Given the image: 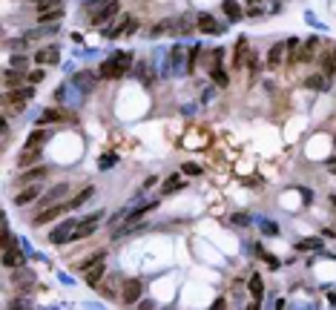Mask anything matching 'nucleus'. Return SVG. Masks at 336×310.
<instances>
[{
  "instance_id": "obj_18",
  "label": "nucleus",
  "mask_w": 336,
  "mask_h": 310,
  "mask_svg": "<svg viewBox=\"0 0 336 310\" xmlns=\"http://www.w3.org/2000/svg\"><path fill=\"white\" fill-rule=\"evenodd\" d=\"M35 198H40V187H37V184H29V187H23L20 193L14 195V204H17V207H26V204H32Z\"/></svg>"
},
{
  "instance_id": "obj_16",
  "label": "nucleus",
  "mask_w": 336,
  "mask_h": 310,
  "mask_svg": "<svg viewBox=\"0 0 336 310\" xmlns=\"http://www.w3.org/2000/svg\"><path fill=\"white\" fill-rule=\"evenodd\" d=\"M60 121H66V109H60V106H49V109H43L40 112V118H37V124H60Z\"/></svg>"
},
{
  "instance_id": "obj_32",
  "label": "nucleus",
  "mask_w": 336,
  "mask_h": 310,
  "mask_svg": "<svg viewBox=\"0 0 336 310\" xmlns=\"http://www.w3.org/2000/svg\"><path fill=\"white\" fill-rule=\"evenodd\" d=\"M296 250H322V239H305L296 244Z\"/></svg>"
},
{
  "instance_id": "obj_42",
  "label": "nucleus",
  "mask_w": 336,
  "mask_h": 310,
  "mask_svg": "<svg viewBox=\"0 0 336 310\" xmlns=\"http://www.w3.org/2000/svg\"><path fill=\"white\" fill-rule=\"evenodd\" d=\"M138 308H141V310H150V308H155V302H150V299H144V302H138Z\"/></svg>"
},
{
  "instance_id": "obj_7",
  "label": "nucleus",
  "mask_w": 336,
  "mask_h": 310,
  "mask_svg": "<svg viewBox=\"0 0 336 310\" xmlns=\"http://www.w3.org/2000/svg\"><path fill=\"white\" fill-rule=\"evenodd\" d=\"M319 66H322L325 75L336 78V43H328V46H325L322 57H319Z\"/></svg>"
},
{
  "instance_id": "obj_29",
  "label": "nucleus",
  "mask_w": 336,
  "mask_h": 310,
  "mask_svg": "<svg viewBox=\"0 0 336 310\" xmlns=\"http://www.w3.org/2000/svg\"><path fill=\"white\" fill-rule=\"evenodd\" d=\"M247 285H250V293H253V299H256V302H262V296H265V285H262V276H259V273H253V276H250V282H247Z\"/></svg>"
},
{
  "instance_id": "obj_40",
  "label": "nucleus",
  "mask_w": 336,
  "mask_h": 310,
  "mask_svg": "<svg viewBox=\"0 0 336 310\" xmlns=\"http://www.w3.org/2000/svg\"><path fill=\"white\" fill-rule=\"evenodd\" d=\"M233 224H250V216H233Z\"/></svg>"
},
{
  "instance_id": "obj_39",
  "label": "nucleus",
  "mask_w": 336,
  "mask_h": 310,
  "mask_svg": "<svg viewBox=\"0 0 336 310\" xmlns=\"http://www.w3.org/2000/svg\"><path fill=\"white\" fill-rule=\"evenodd\" d=\"M181 172H184V175H201V167H198V164H184Z\"/></svg>"
},
{
  "instance_id": "obj_23",
  "label": "nucleus",
  "mask_w": 336,
  "mask_h": 310,
  "mask_svg": "<svg viewBox=\"0 0 336 310\" xmlns=\"http://www.w3.org/2000/svg\"><path fill=\"white\" fill-rule=\"evenodd\" d=\"M37 161H40V147H26L17 155V167H29V164H37Z\"/></svg>"
},
{
  "instance_id": "obj_17",
  "label": "nucleus",
  "mask_w": 336,
  "mask_h": 310,
  "mask_svg": "<svg viewBox=\"0 0 336 310\" xmlns=\"http://www.w3.org/2000/svg\"><path fill=\"white\" fill-rule=\"evenodd\" d=\"M23 80H29V75H26L23 69L9 66L6 69V75H3V86H6V89H14V86H20Z\"/></svg>"
},
{
  "instance_id": "obj_14",
  "label": "nucleus",
  "mask_w": 336,
  "mask_h": 310,
  "mask_svg": "<svg viewBox=\"0 0 336 310\" xmlns=\"http://www.w3.org/2000/svg\"><path fill=\"white\" fill-rule=\"evenodd\" d=\"M285 55H288V43H273L270 49H267V66L279 69L282 66V60H285Z\"/></svg>"
},
{
  "instance_id": "obj_12",
  "label": "nucleus",
  "mask_w": 336,
  "mask_h": 310,
  "mask_svg": "<svg viewBox=\"0 0 336 310\" xmlns=\"http://www.w3.org/2000/svg\"><path fill=\"white\" fill-rule=\"evenodd\" d=\"M46 175H49V170H46V167H32V170L20 172V178H17V184H20V187H29V184L43 181Z\"/></svg>"
},
{
  "instance_id": "obj_44",
  "label": "nucleus",
  "mask_w": 336,
  "mask_h": 310,
  "mask_svg": "<svg viewBox=\"0 0 336 310\" xmlns=\"http://www.w3.org/2000/svg\"><path fill=\"white\" fill-rule=\"evenodd\" d=\"M83 3H86V6H92V3H101V0H83Z\"/></svg>"
},
{
  "instance_id": "obj_34",
  "label": "nucleus",
  "mask_w": 336,
  "mask_h": 310,
  "mask_svg": "<svg viewBox=\"0 0 336 310\" xmlns=\"http://www.w3.org/2000/svg\"><path fill=\"white\" fill-rule=\"evenodd\" d=\"M193 32V26L187 20H175V29H173V34H178V37H187V34Z\"/></svg>"
},
{
  "instance_id": "obj_26",
  "label": "nucleus",
  "mask_w": 336,
  "mask_h": 310,
  "mask_svg": "<svg viewBox=\"0 0 336 310\" xmlns=\"http://www.w3.org/2000/svg\"><path fill=\"white\" fill-rule=\"evenodd\" d=\"M63 17V9H49V11H37V23L49 26V23H58Z\"/></svg>"
},
{
  "instance_id": "obj_11",
  "label": "nucleus",
  "mask_w": 336,
  "mask_h": 310,
  "mask_svg": "<svg viewBox=\"0 0 336 310\" xmlns=\"http://www.w3.org/2000/svg\"><path fill=\"white\" fill-rule=\"evenodd\" d=\"M104 273H106V262H104V256H101L98 262H92L89 267H86V285L98 287L101 285V279H104Z\"/></svg>"
},
{
  "instance_id": "obj_25",
  "label": "nucleus",
  "mask_w": 336,
  "mask_h": 310,
  "mask_svg": "<svg viewBox=\"0 0 336 310\" xmlns=\"http://www.w3.org/2000/svg\"><path fill=\"white\" fill-rule=\"evenodd\" d=\"M331 75H325V72H316V75H311V78L305 80V83H308V89H319V92H325L328 89V86H331Z\"/></svg>"
},
{
  "instance_id": "obj_35",
  "label": "nucleus",
  "mask_w": 336,
  "mask_h": 310,
  "mask_svg": "<svg viewBox=\"0 0 336 310\" xmlns=\"http://www.w3.org/2000/svg\"><path fill=\"white\" fill-rule=\"evenodd\" d=\"M213 80H216L219 86H227V83H230V78L224 75V69H221V66H213Z\"/></svg>"
},
{
  "instance_id": "obj_5",
  "label": "nucleus",
  "mask_w": 336,
  "mask_h": 310,
  "mask_svg": "<svg viewBox=\"0 0 336 310\" xmlns=\"http://www.w3.org/2000/svg\"><path fill=\"white\" fill-rule=\"evenodd\" d=\"M78 227V221L75 218H66V221H60L58 227L52 230V236H49V241L52 244H66V241L72 239V230Z\"/></svg>"
},
{
  "instance_id": "obj_38",
  "label": "nucleus",
  "mask_w": 336,
  "mask_h": 310,
  "mask_svg": "<svg viewBox=\"0 0 336 310\" xmlns=\"http://www.w3.org/2000/svg\"><path fill=\"white\" fill-rule=\"evenodd\" d=\"M26 63H29V57L26 55H12V66L14 69H26Z\"/></svg>"
},
{
  "instance_id": "obj_33",
  "label": "nucleus",
  "mask_w": 336,
  "mask_h": 310,
  "mask_svg": "<svg viewBox=\"0 0 336 310\" xmlns=\"http://www.w3.org/2000/svg\"><path fill=\"white\" fill-rule=\"evenodd\" d=\"M46 80V66H37V69H32L29 72V83L35 86V83H43Z\"/></svg>"
},
{
  "instance_id": "obj_31",
  "label": "nucleus",
  "mask_w": 336,
  "mask_h": 310,
  "mask_svg": "<svg viewBox=\"0 0 336 310\" xmlns=\"http://www.w3.org/2000/svg\"><path fill=\"white\" fill-rule=\"evenodd\" d=\"M201 52H204L201 46H193V49H190V55H187V75L196 72V63H198V55H201Z\"/></svg>"
},
{
  "instance_id": "obj_2",
  "label": "nucleus",
  "mask_w": 336,
  "mask_h": 310,
  "mask_svg": "<svg viewBox=\"0 0 336 310\" xmlns=\"http://www.w3.org/2000/svg\"><path fill=\"white\" fill-rule=\"evenodd\" d=\"M115 14H121V3L118 0H101V3H92L89 6V23L92 26H104Z\"/></svg>"
},
{
  "instance_id": "obj_10",
  "label": "nucleus",
  "mask_w": 336,
  "mask_h": 310,
  "mask_svg": "<svg viewBox=\"0 0 336 310\" xmlns=\"http://www.w3.org/2000/svg\"><path fill=\"white\" fill-rule=\"evenodd\" d=\"M279 0H247V11H250V17H259V14H265V11H279Z\"/></svg>"
},
{
  "instance_id": "obj_30",
  "label": "nucleus",
  "mask_w": 336,
  "mask_h": 310,
  "mask_svg": "<svg viewBox=\"0 0 336 310\" xmlns=\"http://www.w3.org/2000/svg\"><path fill=\"white\" fill-rule=\"evenodd\" d=\"M173 26H175V20L173 17H167V20H161V23H155L152 26V37H161V34H167V32H173Z\"/></svg>"
},
{
  "instance_id": "obj_19",
  "label": "nucleus",
  "mask_w": 336,
  "mask_h": 310,
  "mask_svg": "<svg viewBox=\"0 0 336 310\" xmlns=\"http://www.w3.org/2000/svg\"><path fill=\"white\" fill-rule=\"evenodd\" d=\"M98 78H101V75H95V72H78V75L72 78V86H78V89L86 95V92L95 86V80H98Z\"/></svg>"
},
{
  "instance_id": "obj_36",
  "label": "nucleus",
  "mask_w": 336,
  "mask_h": 310,
  "mask_svg": "<svg viewBox=\"0 0 336 310\" xmlns=\"http://www.w3.org/2000/svg\"><path fill=\"white\" fill-rule=\"evenodd\" d=\"M115 155H109V152H106V155H101V161H98V170H112V167H115Z\"/></svg>"
},
{
  "instance_id": "obj_3",
  "label": "nucleus",
  "mask_w": 336,
  "mask_h": 310,
  "mask_svg": "<svg viewBox=\"0 0 336 310\" xmlns=\"http://www.w3.org/2000/svg\"><path fill=\"white\" fill-rule=\"evenodd\" d=\"M104 218V210H98V213H89V216L78 221V227L72 230V239L69 241H81V239H89L95 230H98V221Z\"/></svg>"
},
{
  "instance_id": "obj_1",
  "label": "nucleus",
  "mask_w": 336,
  "mask_h": 310,
  "mask_svg": "<svg viewBox=\"0 0 336 310\" xmlns=\"http://www.w3.org/2000/svg\"><path fill=\"white\" fill-rule=\"evenodd\" d=\"M129 69H132V55L129 52H112V57H106L98 75L101 78H109V80H118V78H127Z\"/></svg>"
},
{
  "instance_id": "obj_4",
  "label": "nucleus",
  "mask_w": 336,
  "mask_h": 310,
  "mask_svg": "<svg viewBox=\"0 0 336 310\" xmlns=\"http://www.w3.org/2000/svg\"><path fill=\"white\" fill-rule=\"evenodd\" d=\"M141 293H144L141 279H127V282H124V290H121V302L132 308V305H138L141 302Z\"/></svg>"
},
{
  "instance_id": "obj_20",
  "label": "nucleus",
  "mask_w": 336,
  "mask_h": 310,
  "mask_svg": "<svg viewBox=\"0 0 336 310\" xmlns=\"http://www.w3.org/2000/svg\"><path fill=\"white\" fill-rule=\"evenodd\" d=\"M23 253H20V247H6V250H3V267H23Z\"/></svg>"
},
{
  "instance_id": "obj_27",
  "label": "nucleus",
  "mask_w": 336,
  "mask_h": 310,
  "mask_svg": "<svg viewBox=\"0 0 336 310\" xmlns=\"http://www.w3.org/2000/svg\"><path fill=\"white\" fill-rule=\"evenodd\" d=\"M92 195H95V187H92V184H89V187H83V190L75 195V198H69V210H78V207H81L86 198H92Z\"/></svg>"
},
{
  "instance_id": "obj_21",
  "label": "nucleus",
  "mask_w": 336,
  "mask_h": 310,
  "mask_svg": "<svg viewBox=\"0 0 336 310\" xmlns=\"http://www.w3.org/2000/svg\"><path fill=\"white\" fill-rule=\"evenodd\" d=\"M247 55H250V49H247V37H239V40H236V57H233V66L236 69H242L244 63H247Z\"/></svg>"
},
{
  "instance_id": "obj_9",
  "label": "nucleus",
  "mask_w": 336,
  "mask_h": 310,
  "mask_svg": "<svg viewBox=\"0 0 336 310\" xmlns=\"http://www.w3.org/2000/svg\"><path fill=\"white\" fill-rule=\"evenodd\" d=\"M196 26H198V32H204V34H219V32H224V26H221L213 14H207V11H201L198 14V20H196Z\"/></svg>"
},
{
  "instance_id": "obj_41",
  "label": "nucleus",
  "mask_w": 336,
  "mask_h": 310,
  "mask_svg": "<svg viewBox=\"0 0 336 310\" xmlns=\"http://www.w3.org/2000/svg\"><path fill=\"white\" fill-rule=\"evenodd\" d=\"M285 43H288L290 52H296V49H299V40H296V37H290V40H285Z\"/></svg>"
},
{
  "instance_id": "obj_28",
  "label": "nucleus",
  "mask_w": 336,
  "mask_h": 310,
  "mask_svg": "<svg viewBox=\"0 0 336 310\" xmlns=\"http://www.w3.org/2000/svg\"><path fill=\"white\" fill-rule=\"evenodd\" d=\"M46 141H49L46 129H35V132H29V138H26V147H43Z\"/></svg>"
},
{
  "instance_id": "obj_37",
  "label": "nucleus",
  "mask_w": 336,
  "mask_h": 310,
  "mask_svg": "<svg viewBox=\"0 0 336 310\" xmlns=\"http://www.w3.org/2000/svg\"><path fill=\"white\" fill-rule=\"evenodd\" d=\"M262 233H265V236H276L279 224H276V221H262Z\"/></svg>"
},
{
  "instance_id": "obj_43",
  "label": "nucleus",
  "mask_w": 336,
  "mask_h": 310,
  "mask_svg": "<svg viewBox=\"0 0 336 310\" xmlns=\"http://www.w3.org/2000/svg\"><path fill=\"white\" fill-rule=\"evenodd\" d=\"M210 308H216V310H221V308H227V302H224V299H216V302H213V305H210Z\"/></svg>"
},
{
  "instance_id": "obj_22",
  "label": "nucleus",
  "mask_w": 336,
  "mask_h": 310,
  "mask_svg": "<svg viewBox=\"0 0 336 310\" xmlns=\"http://www.w3.org/2000/svg\"><path fill=\"white\" fill-rule=\"evenodd\" d=\"M181 187H184V178H181V172H175V175H170V178H164L161 195H175Z\"/></svg>"
},
{
  "instance_id": "obj_15",
  "label": "nucleus",
  "mask_w": 336,
  "mask_h": 310,
  "mask_svg": "<svg viewBox=\"0 0 336 310\" xmlns=\"http://www.w3.org/2000/svg\"><path fill=\"white\" fill-rule=\"evenodd\" d=\"M187 55H190V52H184L181 46H173V49H170V72H173V75H181V69L187 72V66H184Z\"/></svg>"
},
{
  "instance_id": "obj_8",
  "label": "nucleus",
  "mask_w": 336,
  "mask_h": 310,
  "mask_svg": "<svg viewBox=\"0 0 336 310\" xmlns=\"http://www.w3.org/2000/svg\"><path fill=\"white\" fill-rule=\"evenodd\" d=\"M63 195H69V187H66V184H58V187H52V190H49L46 195H40V198H37V207L43 210V207L58 204V201L63 198Z\"/></svg>"
},
{
  "instance_id": "obj_45",
  "label": "nucleus",
  "mask_w": 336,
  "mask_h": 310,
  "mask_svg": "<svg viewBox=\"0 0 336 310\" xmlns=\"http://www.w3.org/2000/svg\"><path fill=\"white\" fill-rule=\"evenodd\" d=\"M32 3H35V6H40V3H43V0H32Z\"/></svg>"
},
{
  "instance_id": "obj_13",
  "label": "nucleus",
  "mask_w": 336,
  "mask_h": 310,
  "mask_svg": "<svg viewBox=\"0 0 336 310\" xmlns=\"http://www.w3.org/2000/svg\"><path fill=\"white\" fill-rule=\"evenodd\" d=\"M35 60L40 63V66H55V63H60V52H58V46H46V49L35 52Z\"/></svg>"
},
{
  "instance_id": "obj_6",
  "label": "nucleus",
  "mask_w": 336,
  "mask_h": 310,
  "mask_svg": "<svg viewBox=\"0 0 336 310\" xmlns=\"http://www.w3.org/2000/svg\"><path fill=\"white\" fill-rule=\"evenodd\" d=\"M60 213H69V204H52V207H43L40 213L35 216V227H43V224H49L52 218H58Z\"/></svg>"
},
{
  "instance_id": "obj_24",
  "label": "nucleus",
  "mask_w": 336,
  "mask_h": 310,
  "mask_svg": "<svg viewBox=\"0 0 336 310\" xmlns=\"http://www.w3.org/2000/svg\"><path fill=\"white\" fill-rule=\"evenodd\" d=\"M221 9H224V14H227V20H233V23H239L244 17L242 6H239L236 0H224V3H221Z\"/></svg>"
}]
</instances>
